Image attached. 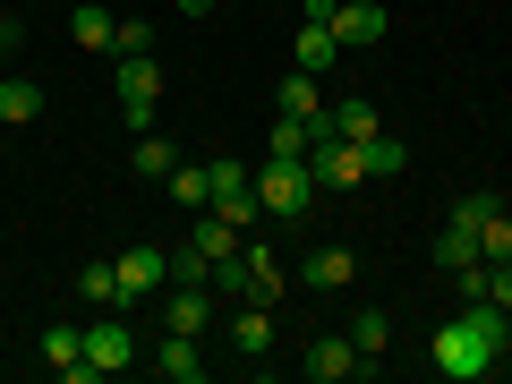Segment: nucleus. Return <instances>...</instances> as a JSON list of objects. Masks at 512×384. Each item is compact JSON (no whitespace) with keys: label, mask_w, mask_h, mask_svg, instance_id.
<instances>
[{"label":"nucleus","mask_w":512,"mask_h":384,"mask_svg":"<svg viewBox=\"0 0 512 384\" xmlns=\"http://www.w3.org/2000/svg\"><path fill=\"white\" fill-rule=\"evenodd\" d=\"M504 325H512V316L495 308V299H461V316H444L436 342H427L436 376H453V384L495 376V367H504Z\"/></svg>","instance_id":"nucleus-1"},{"label":"nucleus","mask_w":512,"mask_h":384,"mask_svg":"<svg viewBox=\"0 0 512 384\" xmlns=\"http://www.w3.org/2000/svg\"><path fill=\"white\" fill-rule=\"evenodd\" d=\"M256 205L274 222H308L316 214V171H308V154H265L256 163Z\"/></svg>","instance_id":"nucleus-2"},{"label":"nucleus","mask_w":512,"mask_h":384,"mask_svg":"<svg viewBox=\"0 0 512 384\" xmlns=\"http://www.w3.org/2000/svg\"><path fill=\"white\" fill-rule=\"evenodd\" d=\"M154 111H163V69H154V52H128L120 60V128H128V137H146Z\"/></svg>","instance_id":"nucleus-3"},{"label":"nucleus","mask_w":512,"mask_h":384,"mask_svg":"<svg viewBox=\"0 0 512 384\" xmlns=\"http://www.w3.org/2000/svg\"><path fill=\"white\" fill-rule=\"evenodd\" d=\"M205 180H214V214L231 222V231H248V222L265 214V205H256V171L239 163V154H214V163H205Z\"/></svg>","instance_id":"nucleus-4"},{"label":"nucleus","mask_w":512,"mask_h":384,"mask_svg":"<svg viewBox=\"0 0 512 384\" xmlns=\"http://www.w3.org/2000/svg\"><path fill=\"white\" fill-rule=\"evenodd\" d=\"M308 171H316V197H342V188H359V180H367L359 146H350V137H333V120L316 128V146H308Z\"/></svg>","instance_id":"nucleus-5"},{"label":"nucleus","mask_w":512,"mask_h":384,"mask_svg":"<svg viewBox=\"0 0 512 384\" xmlns=\"http://www.w3.org/2000/svg\"><path fill=\"white\" fill-rule=\"evenodd\" d=\"M384 26H393V9H384V0H333V35H342V52L384 43Z\"/></svg>","instance_id":"nucleus-6"},{"label":"nucleus","mask_w":512,"mask_h":384,"mask_svg":"<svg viewBox=\"0 0 512 384\" xmlns=\"http://www.w3.org/2000/svg\"><path fill=\"white\" fill-rule=\"evenodd\" d=\"M299 376H308V384H342V376H359V342H350V333H316L308 359H299Z\"/></svg>","instance_id":"nucleus-7"},{"label":"nucleus","mask_w":512,"mask_h":384,"mask_svg":"<svg viewBox=\"0 0 512 384\" xmlns=\"http://www.w3.org/2000/svg\"><path fill=\"white\" fill-rule=\"evenodd\" d=\"M86 367L94 376H120V367H137V342H128V325L103 308V325H86Z\"/></svg>","instance_id":"nucleus-8"},{"label":"nucleus","mask_w":512,"mask_h":384,"mask_svg":"<svg viewBox=\"0 0 512 384\" xmlns=\"http://www.w3.org/2000/svg\"><path fill=\"white\" fill-rule=\"evenodd\" d=\"M342 60V35H333V0H308V26H299V69L325 77Z\"/></svg>","instance_id":"nucleus-9"},{"label":"nucleus","mask_w":512,"mask_h":384,"mask_svg":"<svg viewBox=\"0 0 512 384\" xmlns=\"http://www.w3.org/2000/svg\"><path fill=\"white\" fill-rule=\"evenodd\" d=\"M163 325H171V333H205V325H214L205 282H171V291H163Z\"/></svg>","instance_id":"nucleus-10"},{"label":"nucleus","mask_w":512,"mask_h":384,"mask_svg":"<svg viewBox=\"0 0 512 384\" xmlns=\"http://www.w3.org/2000/svg\"><path fill=\"white\" fill-rule=\"evenodd\" d=\"M299 282H308V291H350V282H359V256L350 248H308Z\"/></svg>","instance_id":"nucleus-11"},{"label":"nucleus","mask_w":512,"mask_h":384,"mask_svg":"<svg viewBox=\"0 0 512 384\" xmlns=\"http://www.w3.org/2000/svg\"><path fill=\"white\" fill-rule=\"evenodd\" d=\"M436 265H444V274H470V265H487V248H478V222H444V231H436Z\"/></svg>","instance_id":"nucleus-12"},{"label":"nucleus","mask_w":512,"mask_h":384,"mask_svg":"<svg viewBox=\"0 0 512 384\" xmlns=\"http://www.w3.org/2000/svg\"><path fill=\"white\" fill-rule=\"evenodd\" d=\"M239 239H248V231H231V222H222L214 205H205V214H188V248H197L205 265H222V256H239Z\"/></svg>","instance_id":"nucleus-13"},{"label":"nucleus","mask_w":512,"mask_h":384,"mask_svg":"<svg viewBox=\"0 0 512 384\" xmlns=\"http://www.w3.org/2000/svg\"><path fill=\"white\" fill-rule=\"evenodd\" d=\"M350 342H359V376H376L384 350H393V316H384V308H359V316H350Z\"/></svg>","instance_id":"nucleus-14"},{"label":"nucleus","mask_w":512,"mask_h":384,"mask_svg":"<svg viewBox=\"0 0 512 384\" xmlns=\"http://www.w3.org/2000/svg\"><path fill=\"white\" fill-rule=\"evenodd\" d=\"M231 342H239V359H274V316H265V299H248L231 316Z\"/></svg>","instance_id":"nucleus-15"},{"label":"nucleus","mask_w":512,"mask_h":384,"mask_svg":"<svg viewBox=\"0 0 512 384\" xmlns=\"http://www.w3.org/2000/svg\"><path fill=\"white\" fill-rule=\"evenodd\" d=\"M359 163H367V180H402V171H410V146L393 137V128H376V137H359Z\"/></svg>","instance_id":"nucleus-16"},{"label":"nucleus","mask_w":512,"mask_h":384,"mask_svg":"<svg viewBox=\"0 0 512 384\" xmlns=\"http://www.w3.org/2000/svg\"><path fill=\"white\" fill-rule=\"evenodd\" d=\"M163 282H171V256L163 248H128L120 256V291L128 299H137V291H163Z\"/></svg>","instance_id":"nucleus-17"},{"label":"nucleus","mask_w":512,"mask_h":384,"mask_svg":"<svg viewBox=\"0 0 512 384\" xmlns=\"http://www.w3.org/2000/svg\"><path fill=\"white\" fill-rule=\"evenodd\" d=\"M163 188H171V205H180V214H205V205H214V180H205V163H171V171H163Z\"/></svg>","instance_id":"nucleus-18"},{"label":"nucleus","mask_w":512,"mask_h":384,"mask_svg":"<svg viewBox=\"0 0 512 384\" xmlns=\"http://www.w3.org/2000/svg\"><path fill=\"white\" fill-rule=\"evenodd\" d=\"M325 120H333V137H350V146H359V137H376V103H367V94H342V103H325Z\"/></svg>","instance_id":"nucleus-19"},{"label":"nucleus","mask_w":512,"mask_h":384,"mask_svg":"<svg viewBox=\"0 0 512 384\" xmlns=\"http://www.w3.org/2000/svg\"><path fill=\"white\" fill-rule=\"evenodd\" d=\"M274 94H282V111H291V120H325V86H316V69H291Z\"/></svg>","instance_id":"nucleus-20"},{"label":"nucleus","mask_w":512,"mask_h":384,"mask_svg":"<svg viewBox=\"0 0 512 384\" xmlns=\"http://www.w3.org/2000/svg\"><path fill=\"white\" fill-rule=\"evenodd\" d=\"M239 256H248V299H265V308H274V299H282V265H274V248L239 239Z\"/></svg>","instance_id":"nucleus-21"},{"label":"nucleus","mask_w":512,"mask_h":384,"mask_svg":"<svg viewBox=\"0 0 512 384\" xmlns=\"http://www.w3.org/2000/svg\"><path fill=\"white\" fill-rule=\"evenodd\" d=\"M77 299H86L94 316H103V308H128V291H120V265H86V274H77Z\"/></svg>","instance_id":"nucleus-22"},{"label":"nucleus","mask_w":512,"mask_h":384,"mask_svg":"<svg viewBox=\"0 0 512 384\" xmlns=\"http://www.w3.org/2000/svg\"><path fill=\"white\" fill-rule=\"evenodd\" d=\"M154 367H163L171 384H197V376H205V359H197V333H171V342L154 350Z\"/></svg>","instance_id":"nucleus-23"},{"label":"nucleus","mask_w":512,"mask_h":384,"mask_svg":"<svg viewBox=\"0 0 512 384\" xmlns=\"http://www.w3.org/2000/svg\"><path fill=\"white\" fill-rule=\"evenodd\" d=\"M35 111H43V86H35V77H0V120L26 128Z\"/></svg>","instance_id":"nucleus-24"},{"label":"nucleus","mask_w":512,"mask_h":384,"mask_svg":"<svg viewBox=\"0 0 512 384\" xmlns=\"http://www.w3.org/2000/svg\"><path fill=\"white\" fill-rule=\"evenodd\" d=\"M128 163L146 171V180H163V171H171V163H180V146H171L163 128H146V137H137V154H128Z\"/></svg>","instance_id":"nucleus-25"},{"label":"nucleus","mask_w":512,"mask_h":384,"mask_svg":"<svg viewBox=\"0 0 512 384\" xmlns=\"http://www.w3.org/2000/svg\"><path fill=\"white\" fill-rule=\"evenodd\" d=\"M316 128H325V120H291V111H282L274 137H265V154H308V146H316Z\"/></svg>","instance_id":"nucleus-26"},{"label":"nucleus","mask_w":512,"mask_h":384,"mask_svg":"<svg viewBox=\"0 0 512 384\" xmlns=\"http://www.w3.org/2000/svg\"><path fill=\"white\" fill-rule=\"evenodd\" d=\"M111 26H120L111 9H69V35L86 43V52H111Z\"/></svg>","instance_id":"nucleus-27"},{"label":"nucleus","mask_w":512,"mask_h":384,"mask_svg":"<svg viewBox=\"0 0 512 384\" xmlns=\"http://www.w3.org/2000/svg\"><path fill=\"white\" fill-rule=\"evenodd\" d=\"M478 248H487V265H512V214H487V222H478Z\"/></svg>","instance_id":"nucleus-28"},{"label":"nucleus","mask_w":512,"mask_h":384,"mask_svg":"<svg viewBox=\"0 0 512 384\" xmlns=\"http://www.w3.org/2000/svg\"><path fill=\"white\" fill-rule=\"evenodd\" d=\"M43 359H52V367L86 359V333H77V325H52V333H43Z\"/></svg>","instance_id":"nucleus-29"},{"label":"nucleus","mask_w":512,"mask_h":384,"mask_svg":"<svg viewBox=\"0 0 512 384\" xmlns=\"http://www.w3.org/2000/svg\"><path fill=\"white\" fill-rule=\"evenodd\" d=\"M111 52H120V60L128 52H154V26L146 18H120V26H111Z\"/></svg>","instance_id":"nucleus-30"},{"label":"nucleus","mask_w":512,"mask_h":384,"mask_svg":"<svg viewBox=\"0 0 512 384\" xmlns=\"http://www.w3.org/2000/svg\"><path fill=\"white\" fill-rule=\"evenodd\" d=\"M214 291H239V299H248V256H222V265H214Z\"/></svg>","instance_id":"nucleus-31"},{"label":"nucleus","mask_w":512,"mask_h":384,"mask_svg":"<svg viewBox=\"0 0 512 384\" xmlns=\"http://www.w3.org/2000/svg\"><path fill=\"white\" fill-rule=\"evenodd\" d=\"M453 214H461V222H487V214H504V197H487V188H470V197H461Z\"/></svg>","instance_id":"nucleus-32"},{"label":"nucleus","mask_w":512,"mask_h":384,"mask_svg":"<svg viewBox=\"0 0 512 384\" xmlns=\"http://www.w3.org/2000/svg\"><path fill=\"white\" fill-rule=\"evenodd\" d=\"M487 299H495V308L512 316V265H487Z\"/></svg>","instance_id":"nucleus-33"},{"label":"nucleus","mask_w":512,"mask_h":384,"mask_svg":"<svg viewBox=\"0 0 512 384\" xmlns=\"http://www.w3.org/2000/svg\"><path fill=\"white\" fill-rule=\"evenodd\" d=\"M197 9H214V0H180V18H197Z\"/></svg>","instance_id":"nucleus-34"},{"label":"nucleus","mask_w":512,"mask_h":384,"mask_svg":"<svg viewBox=\"0 0 512 384\" xmlns=\"http://www.w3.org/2000/svg\"><path fill=\"white\" fill-rule=\"evenodd\" d=\"M9 35H18V26H9V9H0V43H9Z\"/></svg>","instance_id":"nucleus-35"},{"label":"nucleus","mask_w":512,"mask_h":384,"mask_svg":"<svg viewBox=\"0 0 512 384\" xmlns=\"http://www.w3.org/2000/svg\"><path fill=\"white\" fill-rule=\"evenodd\" d=\"M504 359H512V325H504Z\"/></svg>","instance_id":"nucleus-36"}]
</instances>
